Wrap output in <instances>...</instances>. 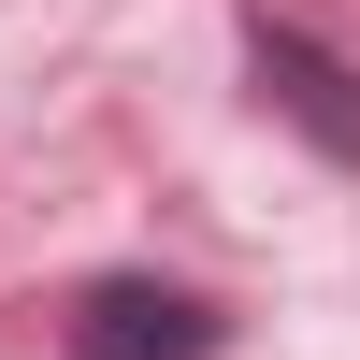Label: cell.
<instances>
[{"mask_svg":"<svg viewBox=\"0 0 360 360\" xmlns=\"http://www.w3.org/2000/svg\"><path fill=\"white\" fill-rule=\"evenodd\" d=\"M58 346L72 360H217L231 317L202 303V288H173V274H86L72 317H58Z\"/></svg>","mask_w":360,"mask_h":360,"instance_id":"cell-1","label":"cell"},{"mask_svg":"<svg viewBox=\"0 0 360 360\" xmlns=\"http://www.w3.org/2000/svg\"><path fill=\"white\" fill-rule=\"evenodd\" d=\"M245 72H259V101L288 115V130L317 144V159H346L360 173V72L332 44H317V29H288V15H245Z\"/></svg>","mask_w":360,"mask_h":360,"instance_id":"cell-2","label":"cell"}]
</instances>
